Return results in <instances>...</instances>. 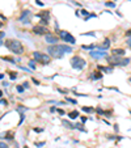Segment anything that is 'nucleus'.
Segmentation results:
<instances>
[{
    "label": "nucleus",
    "mask_w": 131,
    "mask_h": 148,
    "mask_svg": "<svg viewBox=\"0 0 131 148\" xmlns=\"http://www.w3.org/2000/svg\"><path fill=\"white\" fill-rule=\"evenodd\" d=\"M47 53L50 55L55 56V58H62L64 53H72V47L71 46H67V45L56 43V45H53V46H49L47 47Z\"/></svg>",
    "instance_id": "f257e3e1"
},
{
    "label": "nucleus",
    "mask_w": 131,
    "mask_h": 148,
    "mask_svg": "<svg viewBox=\"0 0 131 148\" xmlns=\"http://www.w3.org/2000/svg\"><path fill=\"white\" fill-rule=\"evenodd\" d=\"M5 46H7L8 50H11L16 55H21L24 53V46H22V43L19 39H11V38L7 39V41H5Z\"/></svg>",
    "instance_id": "f03ea898"
},
{
    "label": "nucleus",
    "mask_w": 131,
    "mask_h": 148,
    "mask_svg": "<svg viewBox=\"0 0 131 148\" xmlns=\"http://www.w3.org/2000/svg\"><path fill=\"white\" fill-rule=\"evenodd\" d=\"M107 62H109V64L113 67V66H127L130 63V59L128 58H123V56H107Z\"/></svg>",
    "instance_id": "7ed1b4c3"
},
{
    "label": "nucleus",
    "mask_w": 131,
    "mask_h": 148,
    "mask_svg": "<svg viewBox=\"0 0 131 148\" xmlns=\"http://www.w3.org/2000/svg\"><path fill=\"white\" fill-rule=\"evenodd\" d=\"M71 66H72V68H75V70H83V68L87 66V62H85V59H83L81 56H77V55H75V56H72L71 58Z\"/></svg>",
    "instance_id": "20e7f679"
},
{
    "label": "nucleus",
    "mask_w": 131,
    "mask_h": 148,
    "mask_svg": "<svg viewBox=\"0 0 131 148\" xmlns=\"http://www.w3.org/2000/svg\"><path fill=\"white\" fill-rule=\"evenodd\" d=\"M33 58H34V60H36V62H38V63H42V64H45V66L49 64L50 60H51L50 55L42 54V53H39V51H34V53H33Z\"/></svg>",
    "instance_id": "39448f33"
},
{
    "label": "nucleus",
    "mask_w": 131,
    "mask_h": 148,
    "mask_svg": "<svg viewBox=\"0 0 131 148\" xmlns=\"http://www.w3.org/2000/svg\"><path fill=\"white\" fill-rule=\"evenodd\" d=\"M59 37L63 39L64 42H67V43H71V45H75V43H76L75 37H73L71 33L66 32V30H60V32H59Z\"/></svg>",
    "instance_id": "423d86ee"
},
{
    "label": "nucleus",
    "mask_w": 131,
    "mask_h": 148,
    "mask_svg": "<svg viewBox=\"0 0 131 148\" xmlns=\"http://www.w3.org/2000/svg\"><path fill=\"white\" fill-rule=\"evenodd\" d=\"M89 55L92 56V58H94V59H102V58H106V56H107L106 51H105V50H101V49H94V50H92V51L89 53Z\"/></svg>",
    "instance_id": "0eeeda50"
},
{
    "label": "nucleus",
    "mask_w": 131,
    "mask_h": 148,
    "mask_svg": "<svg viewBox=\"0 0 131 148\" xmlns=\"http://www.w3.org/2000/svg\"><path fill=\"white\" fill-rule=\"evenodd\" d=\"M32 32L34 34H37V36H46V34H49V30L46 26H42V25H36L33 26Z\"/></svg>",
    "instance_id": "6e6552de"
},
{
    "label": "nucleus",
    "mask_w": 131,
    "mask_h": 148,
    "mask_svg": "<svg viewBox=\"0 0 131 148\" xmlns=\"http://www.w3.org/2000/svg\"><path fill=\"white\" fill-rule=\"evenodd\" d=\"M46 41L49 42V43H58V37L56 36H54V34H51V33H49V34H46Z\"/></svg>",
    "instance_id": "1a4fd4ad"
},
{
    "label": "nucleus",
    "mask_w": 131,
    "mask_h": 148,
    "mask_svg": "<svg viewBox=\"0 0 131 148\" xmlns=\"http://www.w3.org/2000/svg\"><path fill=\"white\" fill-rule=\"evenodd\" d=\"M111 54L114 56H123L124 54H126V51H124L123 49H113L111 50Z\"/></svg>",
    "instance_id": "9d476101"
},
{
    "label": "nucleus",
    "mask_w": 131,
    "mask_h": 148,
    "mask_svg": "<svg viewBox=\"0 0 131 148\" xmlns=\"http://www.w3.org/2000/svg\"><path fill=\"white\" fill-rule=\"evenodd\" d=\"M110 47V39L109 38H105L104 39V43H102V46H97V49H101V50H107Z\"/></svg>",
    "instance_id": "9b49d317"
},
{
    "label": "nucleus",
    "mask_w": 131,
    "mask_h": 148,
    "mask_svg": "<svg viewBox=\"0 0 131 148\" xmlns=\"http://www.w3.org/2000/svg\"><path fill=\"white\" fill-rule=\"evenodd\" d=\"M102 76L104 75H102L101 72H98V71L90 73V79H92V80H100V79H102Z\"/></svg>",
    "instance_id": "f8f14e48"
},
{
    "label": "nucleus",
    "mask_w": 131,
    "mask_h": 148,
    "mask_svg": "<svg viewBox=\"0 0 131 148\" xmlns=\"http://www.w3.org/2000/svg\"><path fill=\"white\" fill-rule=\"evenodd\" d=\"M38 17H41V19H43V20H50V11H43L42 13H39L38 15Z\"/></svg>",
    "instance_id": "ddd939ff"
},
{
    "label": "nucleus",
    "mask_w": 131,
    "mask_h": 148,
    "mask_svg": "<svg viewBox=\"0 0 131 148\" xmlns=\"http://www.w3.org/2000/svg\"><path fill=\"white\" fill-rule=\"evenodd\" d=\"M97 68H98V70H101V71H104V72H107V73L113 72V67H106V66H98Z\"/></svg>",
    "instance_id": "4468645a"
},
{
    "label": "nucleus",
    "mask_w": 131,
    "mask_h": 148,
    "mask_svg": "<svg viewBox=\"0 0 131 148\" xmlns=\"http://www.w3.org/2000/svg\"><path fill=\"white\" fill-rule=\"evenodd\" d=\"M30 15V11H24V12H22L21 13V16H20V21H24V20H26L28 19V16H29Z\"/></svg>",
    "instance_id": "2eb2a0df"
},
{
    "label": "nucleus",
    "mask_w": 131,
    "mask_h": 148,
    "mask_svg": "<svg viewBox=\"0 0 131 148\" xmlns=\"http://www.w3.org/2000/svg\"><path fill=\"white\" fill-rule=\"evenodd\" d=\"M62 122H63L64 126H67V128H76V126H73V124H72L70 121H66V119H63Z\"/></svg>",
    "instance_id": "dca6fc26"
},
{
    "label": "nucleus",
    "mask_w": 131,
    "mask_h": 148,
    "mask_svg": "<svg viewBox=\"0 0 131 148\" xmlns=\"http://www.w3.org/2000/svg\"><path fill=\"white\" fill-rule=\"evenodd\" d=\"M68 117H70V119H76L79 117V111L75 110V111H71L70 114H68Z\"/></svg>",
    "instance_id": "f3484780"
},
{
    "label": "nucleus",
    "mask_w": 131,
    "mask_h": 148,
    "mask_svg": "<svg viewBox=\"0 0 131 148\" xmlns=\"http://www.w3.org/2000/svg\"><path fill=\"white\" fill-rule=\"evenodd\" d=\"M83 111H84V113H93V111H94V107H90V106H83Z\"/></svg>",
    "instance_id": "a211bd4d"
},
{
    "label": "nucleus",
    "mask_w": 131,
    "mask_h": 148,
    "mask_svg": "<svg viewBox=\"0 0 131 148\" xmlns=\"http://www.w3.org/2000/svg\"><path fill=\"white\" fill-rule=\"evenodd\" d=\"M4 139H7V140H12L13 139V132H7L5 134V136H4Z\"/></svg>",
    "instance_id": "6ab92c4d"
},
{
    "label": "nucleus",
    "mask_w": 131,
    "mask_h": 148,
    "mask_svg": "<svg viewBox=\"0 0 131 148\" xmlns=\"http://www.w3.org/2000/svg\"><path fill=\"white\" fill-rule=\"evenodd\" d=\"M79 12H80V15H81V16H84V17L89 16V13H88V11H87V9H80Z\"/></svg>",
    "instance_id": "aec40b11"
},
{
    "label": "nucleus",
    "mask_w": 131,
    "mask_h": 148,
    "mask_svg": "<svg viewBox=\"0 0 131 148\" xmlns=\"http://www.w3.org/2000/svg\"><path fill=\"white\" fill-rule=\"evenodd\" d=\"M39 25H42V26H47V25H49V21H47V20L41 19V21H39Z\"/></svg>",
    "instance_id": "412c9836"
},
{
    "label": "nucleus",
    "mask_w": 131,
    "mask_h": 148,
    "mask_svg": "<svg viewBox=\"0 0 131 148\" xmlns=\"http://www.w3.org/2000/svg\"><path fill=\"white\" fill-rule=\"evenodd\" d=\"M9 77H11V80H16V79H17V73L16 72H11Z\"/></svg>",
    "instance_id": "4be33fe9"
},
{
    "label": "nucleus",
    "mask_w": 131,
    "mask_h": 148,
    "mask_svg": "<svg viewBox=\"0 0 131 148\" xmlns=\"http://www.w3.org/2000/svg\"><path fill=\"white\" fill-rule=\"evenodd\" d=\"M105 5H106V7L114 8V7H115V3H113V2H105Z\"/></svg>",
    "instance_id": "5701e85b"
},
{
    "label": "nucleus",
    "mask_w": 131,
    "mask_h": 148,
    "mask_svg": "<svg viewBox=\"0 0 131 148\" xmlns=\"http://www.w3.org/2000/svg\"><path fill=\"white\" fill-rule=\"evenodd\" d=\"M66 100H67L68 102H71V104H73V105H76V104H77V101H76V100H73V98H71V97H66Z\"/></svg>",
    "instance_id": "b1692460"
},
{
    "label": "nucleus",
    "mask_w": 131,
    "mask_h": 148,
    "mask_svg": "<svg viewBox=\"0 0 131 148\" xmlns=\"http://www.w3.org/2000/svg\"><path fill=\"white\" fill-rule=\"evenodd\" d=\"M29 67L32 68V70H34V68H36V60H30L29 62Z\"/></svg>",
    "instance_id": "393cba45"
},
{
    "label": "nucleus",
    "mask_w": 131,
    "mask_h": 148,
    "mask_svg": "<svg viewBox=\"0 0 131 148\" xmlns=\"http://www.w3.org/2000/svg\"><path fill=\"white\" fill-rule=\"evenodd\" d=\"M16 89H17V92H20V93H22V92H24V89H25V88H24V87H22V85H17V88H16Z\"/></svg>",
    "instance_id": "a878e982"
},
{
    "label": "nucleus",
    "mask_w": 131,
    "mask_h": 148,
    "mask_svg": "<svg viewBox=\"0 0 131 148\" xmlns=\"http://www.w3.org/2000/svg\"><path fill=\"white\" fill-rule=\"evenodd\" d=\"M96 111L98 113V114H101V115H105V111L101 109V107H97V109H96Z\"/></svg>",
    "instance_id": "bb28decb"
},
{
    "label": "nucleus",
    "mask_w": 131,
    "mask_h": 148,
    "mask_svg": "<svg viewBox=\"0 0 131 148\" xmlns=\"http://www.w3.org/2000/svg\"><path fill=\"white\" fill-rule=\"evenodd\" d=\"M0 148H9V145L7 143H4V141H0Z\"/></svg>",
    "instance_id": "cd10ccee"
},
{
    "label": "nucleus",
    "mask_w": 131,
    "mask_h": 148,
    "mask_svg": "<svg viewBox=\"0 0 131 148\" xmlns=\"http://www.w3.org/2000/svg\"><path fill=\"white\" fill-rule=\"evenodd\" d=\"M81 36H92V37H94V32H88V33H83Z\"/></svg>",
    "instance_id": "c85d7f7f"
},
{
    "label": "nucleus",
    "mask_w": 131,
    "mask_h": 148,
    "mask_svg": "<svg viewBox=\"0 0 131 148\" xmlns=\"http://www.w3.org/2000/svg\"><path fill=\"white\" fill-rule=\"evenodd\" d=\"M24 119H25V115H24V114H21V118H20V122H19V126H20V124H21L22 122H24Z\"/></svg>",
    "instance_id": "c756f323"
},
{
    "label": "nucleus",
    "mask_w": 131,
    "mask_h": 148,
    "mask_svg": "<svg viewBox=\"0 0 131 148\" xmlns=\"http://www.w3.org/2000/svg\"><path fill=\"white\" fill-rule=\"evenodd\" d=\"M36 3H37V5H39V7H43V3L41 0H36Z\"/></svg>",
    "instance_id": "7c9ffc66"
},
{
    "label": "nucleus",
    "mask_w": 131,
    "mask_h": 148,
    "mask_svg": "<svg viewBox=\"0 0 131 148\" xmlns=\"http://www.w3.org/2000/svg\"><path fill=\"white\" fill-rule=\"evenodd\" d=\"M126 43H127V46H128V47L131 49V37H130V38L127 39V41H126Z\"/></svg>",
    "instance_id": "2f4dec72"
},
{
    "label": "nucleus",
    "mask_w": 131,
    "mask_h": 148,
    "mask_svg": "<svg viewBox=\"0 0 131 148\" xmlns=\"http://www.w3.org/2000/svg\"><path fill=\"white\" fill-rule=\"evenodd\" d=\"M0 104H2V105H7V101H5L4 98H0Z\"/></svg>",
    "instance_id": "473e14b6"
},
{
    "label": "nucleus",
    "mask_w": 131,
    "mask_h": 148,
    "mask_svg": "<svg viewBox=\"0 0 131 148\" xmlns=\"http://www.w3.org/2000/svg\"><path fill=\"white\" fill-rule=\"evenodd\" d=\"M50 111H51V113H55V111H56V107H55V106H51V107H50Z\"/></svg>",
    "instance_id": "72a5a7b5"
},
{
    "label": "nucleus",
    "mask_w": 131,
    "mask_h": 148,
    "mask_svg": "<svg viewBox=\"0 0 131 148\" xmlns=\"http://www.w3.org/2000/svg\"><path fill=\"white\" fill-rule=\"evenodd\" d=\"M58 113H59L60 115H64V110L63 109H58Z\"/></svg>",
    "instance_id": "f704fd0d"
},
{
    "label": "nucleus",
    "mask_w": 131,
    "mask_h": 148,
    "mask_svg": "<svg viewBox=\"0 0 131 148\" xmlns=\"http://www.w3.org/2000/svg\"><path fill=\"white\" fill-rule=\"evenodd\" d=\"M126 36H127L128 38L131 37V29H128V30H126Z\"/></svg>",
    "instance_id": "c9c22d12"
},
{
    "label": "nucleus",
    "mask_w": 131,
    "mask_h": 148,
    "mask_svg": "<svg viewBox=\"0 0 131 148\" xmlns=\"http://www.w3.org/2000/svg\"><path fill=\"white\" fill-rule=\"evenodd\" d=\"M32 81H33L34 84H36V85H39V81L37 80V79H32Z\"/></svg>",
    "instance_id": "e433bc0d"
},
{
    "label": "nucleus",
    "mask_w": 131,
    "mask_h": 148,
    "mask_svg": "<svg viewBox=\"0 0 131 148\" xmlns=\"http://www.w3.org/2000/svg\"><path fill=\"white\" fill-rule=\"evenodd\" d=\"M36 145L37 147H42V145H45V141H42V143H36Z\"/></svg>",
    "instance_id": "4c0bfd02"
},
{
    "label": "nucleus",
    "mask_w": 131,
    "mask_h": 148,
    "mask_svg": "<svg viewBox=\"0 0 131 148\" xmlns=\"http://www.w3.org/2000/svg\"><path fill=\"white\" fill-rule=\"evenodd\" d=\"M87 119H88L87 117H81V122H83V123H85V122H87Z\"/></svg>",
    "instance_id": "58836bf2"
},
{
    "label": "nucleus",
    "mask_w": 131,
    "mask_h": 148,
    "mask_svg": "<svg viewBox=\"0 0 131 148\" xmlns=\"http://www.w3.org/2000/svg\"><path fill=\"white\" fill-rule=\"evenodd\" d=\"M34 131H36V132H41V131H43V128H34Z\"/></svg>",
    "instance_id": "ea45409f"
},
{
    "label": "nucleus",
    "mask_w": 131,
    "mask_h": 148,
    "mask_svg": "<svg viewBox=\"0 0 131 148\" xmlns=\"http://www.w3.org/2000/svg\"><path fill=\"white\" fill-rule=\"evenodd\" d=\"M4 36H5V33H4V32H0V41H2V38H3Z\"/></svg>",
    "instance_id": "a19ab883"
},
{
    "label": "nucleus",
    "mask_w": 131,
    "mask_h": 148,
    "mask_svg": "<svg viewBox=\"0 0 131 148\" xmlns=\"http://www.w3.org/2000/svg\"><path fill=\"white\" fill-rule=\"evenodd\" d=\"M22 87H24V88H29V83H24V84H22Z\"/></svg>",
    "instance_id": "79ce46f5"
},
{
    "label": "nucleus",
    "mask_w": 131,
    "mask_h": 148,
    "mask_svg": "<svg viewBox=\"0 0 131 148\" xmlns=\"http://www.w3.org/2000/svg\"><path fill=\"white\" fill-rule=\"evenodd\" d=\"M118 130H119V127H118V124H114V131H115V132H118Z\"/></svg>",
    "instance_id": "37998d69"
},
{
    "label": "nucleus",
    "mask_w": 131,
    "mask_h": 148,
    "mask_svg": "<svg viewBox=\"0 0 131 148\" xmlns=\"http://www.w3.org/2000/svg\"><path fill=\"white\" fill-rule=\"evenodd\" d=\"M0 20H5V16H3V15H0Z\"/></svg>",
    "instance_id": "c03bdc74"
},
{
    "label": "nucleus",
    "mask_w": 131,
    "mask_h": 148,
    "mask_svg": "<svg viewBox=\"0 0 131 148\" xmlns=\"http://www.w3.org/2000/svg\"><path fill=\"white\" fill-rule=\"evenodd\" d=\"M3 77H4V75H3V73H0V80H3Z\"/></svg>",
    "instance_id": "a18cd8bd"
},
{
    "label": "nucleus",
    "mask_w": 131,
    "mask_h": 148,
    "mask_svg": "<svg viewBox=\"0 0 131 148\" xmlns=\"http://www.w3.org/2000/svg\"><path fill=\"white\" fill-rule=\"evenodd\" d=\"M2 97H3V92L0 90V98H2Z\"/></svg>",
    "instance_id": "49530a36"
},
{
    "label": "nucleus",
    "mask_w": 131,
    "mask_h": 148,
    "mask_svg": "<svg viewBox=\"0 0 131 148\" xmlns=\"http://www.w3.org/2000/svg\"><path fill=\"white\" fill-rule=\"evenodd\" d=\"M3 26V22H0V28H2Z\"/></svg>",
    "instance_id": "de8ad7c7"
},
{
    "label": "nucleus",
    "mask_w": 131,
    "mask_h": 148,
    "mask_svg": "<svg viewBox=\"0 0 131 148\" xmlns=\"http://www.w3.org/2000/svg\"><path fill=\"white\" fill-rule=\"evenodd\" d=\"M2 45H3V42H2V41H0V46H2Z\"/></svg>",
    "instance_id": "09e8293b"
},
{
    "label": "nucleus",
    "mask_w": 131,
    "mask_h": 148,
    "mask_svg": "<svg viewBox=\"0 0 131 148\" xmlns=\"http://www.w3.org/2000/svg\"><path fill=\"white\" fill-rule=\"evenodd\" d=\"M24 148H29V147H26V145H25V147H24Z\"/></svg>",
    "instance_id": "8fccbe9b"
},
{
    "label": "nucleus",
    "mask_w": 131,
    "mask_h": 148,
    "mask_svg": "<svg viewBox=\"0 0 131 148\" xmlns=\"http://www.w3.org/2000/svg\"><path fill=\"white\" fill-rule=\"evenodd\" d=\"M130 80H131V77H130Z\"/></svg>",
    "instance_id": "3c124183"
},
{
    "label": "nucleus",
    "mask_w": 131,
    "mask_h": 148,
    "mask_svg": "<svg viewBox=\"0 0 131 148\" xmlns=\"http://www.w3.org/2000/svg\"><path fill=\"white\" fill-rule=\"evenodd\" d=\"M130 113H131V111H130Z\"/></svg>",
    "instance_id": "603ef678"
}]
</instances>
